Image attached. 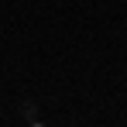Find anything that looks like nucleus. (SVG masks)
I'll use <instances>...</instances> for the list:
<instances>
[{
  "mask_svg": "<svg viewBox=\"0 0 127 127\" xmlns=\"http://www.w3.org/2000/svg\"><path fill=\"white\" fill-rule=\"evenodd\" d=\"M24 117H28V124H41V117H38V106L31 103V100H24Z\"/></svg>",
  "mask_w": 127,
  "mask_h": 127,
  "instance_id": "nucleus-1",
  "label": "nucleus"
}]
</instances>
